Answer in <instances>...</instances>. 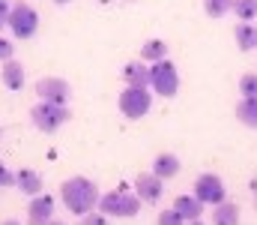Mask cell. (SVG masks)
Wrapping results in <instances>:
<instances>
[{
	"label": "cell",
	"instance_id": "obj_1",
	"mask_svg": "<svg viewBox=\"0 0 257 225\" xmlns=\"http://www.w3.org/2000/svg\"><path fill=\"white\" fill-rule=\"evenodd\" d=\"M99 186L90 180V177H81V174H75V177H69L60 183V201H63V207L69 213H75V216H84V213H90V210H96L99 207Z\"/></svg>",
	"mask_w": 257,
	"mask_h": 225
},
{
	"label": "cell",
	"instance_id": "obj_2",
	"mask_svg": "<svg viewBox=\"0 0 257 225\" xmlns=\"http://www.w3.org/2000/svg\"><path fill=\"white\" fill-rule=\"evenodd\" d=\"M141 198L135 192H126V189H111L105 195H99V213L105 216H120V219H132L141 213Z\"/></svg>",
	"mask_w": 257,
	"mask_h": 225
},
{
	"label": "cell",
	"instance_id": "obj_3",
	"mask_svg": "<svg viewBox=\"0 0 257 225\" xmlns=\"http://www.w3.org/2000/svg\"><path fill=\"white\" fill-rule=\"evenodd\" d=\"M9 30H12V36L15 39H33L36 36V30H39V12L30 6V3H24V0H18V3H12V9H9V24H6Z\"/></svg>",
	"mask_w": 257,
	"mask_h": 225
},
{
	"label": "cell",
	"instance_id": "obj_4",
	"mask_svg": "<svg viewBox=\"0 0 257 225\" xmlns=\"http://www.w3.org/2000/svg\"><path fill=\"white\" fill-rule=\"evenodd\" d=\"M150 87H153L156 96H165V99L177 96V90H180V72H177V63H171L168 57L159 60V63H150Z\"/></svg>",
	"mask_w": 257,
	"mask_h": 225
},
{
	"label": "cell",
	"instance_id": "obj_5",
	"mask_svg": "<svg viewBox=\"0 0 257 225\" xmlns=\"http://www.w3.org/2000/svg\"><path fill=\"white\" fill-rule=\"evenodd\" d=\"M117 105H120V114L126 120H141L153 108V93H150V87H126L120 93Z\"/></svg>",
	"mask_w": 257,
	"mask_h": 225
},
{
	"label": "cell",
	"instance_id": "obj_6",
	"mask_svg": "<svg viewBox=\"0 0 257 225\" xmlns=\"http://www.w3.org/2000/svg\"><path fill=\"white\" fill-rule=\"evenodd\" d=\"M30 120H33V126L39 129V132H57L60 126H66V120H69V108L66 105H54V102H36L33 108H30Z\"/></svg>",
	"mask_w": 257,
	"mask_h": 225
},
{
	"label": "cell",
	"instance_id": "obj_7",
	"mask_svg": "<svg viewBox=\"0 0 257 225\" xmlns=\"http://www.w3.org/2000/svg\"><path fill=\"white\" fill-rule=\"evenodd\" d=\"M194 198L200 201V204H221L224 198H227V189H224V180L218 177V174H197V180H194Z\"/></svg>",
	"mask_w": 257,
	"mask_h": 225
},
{
	"label": "cell",
	"instance_id": "obj_8",
	"mask_svg": "<svg viewBox=\"0 0 257 225\" xmlns=\"http://www.w3.org/2000/svg\"><path fill=\"white\" fill-rule=\"evenodd\" d=\"M36 96L39 102H54V105H66L69 96H72V87L66 78H57V75H45L36 81Z\"/></svg>",
	"mask_w": 257,
	"mask_h": 225
},
{
	"label": "cell",
	"instance_id": "obj_9",
	"mask_svg": "<svg viewBox=\"0 0 257 225\" xmlns=\"http://www.w3.org/2000/svg\"><path fill=\"white\" fill-rule=\"evenodd\" d=\"M162 192H165L162 177H156L153 171H144V174L135 177V195H138L144 204H159V201H162Z\"/></svg>",
	"mask_w": 257,
	"mask_h": 225
},
{
	"label": "cell",
	"instance_id": "obj_10",
	"mask_svg": "<svg viewBox=\"0 0 257 225\" xmlns=\"http://www.w3.org/2000/svg\"><path fill=\"white\" fill-rule=\"evenodd\" d=\"M54 219V198L51 195H33L27 204V222L30 225H45Z\"/></svg>",
	"mask_w": 257,
	"mask_h": 225
},
{
	"label": "cell",
	"instance_id": "obj_11",
	"mask_svg": "<svg viewBox=\"0 0 257 225\" xmlns=\"http://www.w3.org/2000/svg\"><path fill=\"white\" fill-rule=\"evenodd\" d=\"M15 186L24 192V195H39L42 192V174L39 171H33V168H18L15 171Z\"/></svg>",
	"mask_w": 257,
	"mask_h": 225
},
{
	"label": "cell",
	"instance_id": "obj_12",
	"mask_svg": "<svg viewBox=\"0 0 257 225\" xmlns=\"http://www.w3.org/2000/svg\"><path fill=\"white\" fill-rule=\"evenodd\" d=\"M0 81H3V87H9V90H21L24 87V81H27V75H24V66L12 57V60H6L3 66H0Z\"/></svg>",
	"mask_w": 257,
	"mask_h": 225
},
{
	"label": "cell",
	"instance_id": "obj_13",
	"mask_svg": "<svg viewBox=\"0 0 257 225\" xmlns=\"http://www.w3.org/2000/svg\"><path fill=\"white\" fill-rule=\"evenodd\" d=\"M123 81L126 87H150V66H144L141 60H132L123 66Z\"/></svg>",
	"mask_w": 257,
	"mask_h": 225
},
{
	"label": "cell",
	"instance_id": "obj_14",
	"mask_svg": "<svg viewBox=\"0 0 257 225\" xmlns=\"http://www.w3.org/2000/svg\"><path fill=\"white\" fill-rule=\"evenodd\" d=\"M180 168H183V165H180L177 153H159V156L153 159V174H156V177H162V180L177 177V171H180Z\"/></svg>",
	"mask_w": 257,
	"mask_h": 225
},
{
	"label": "cell",
	"instance_id": "obj_15",
	"mask_svg": "<svg viewBox=\"0 0 257 225\" xmlns=\"http://www.w3.org/2000/svg\"><path fill=\"white\" fill-rule=\"evenodd\" d=\"M233 39H236V45H239L242 51H254L257 48V24L239 21V24L233 27Z\"/></svg>",
	"mask_w": 257,
	"mask_h": 225
},
{
	"label": "cell",
	"instance_id": "obj_16",
	"mask_svg": "<svg viewBox=\"0 0 257 225\" xmlns=\"http://www.w3.org/2000/svg\"><path fill=\"white\" fill-rule=\"evenodd\" d=\"M174 210H177L186 222H194V219L203 216V204H200L194 195H180V198L174 201Z\"/></svg>",
	"mask_w": 257,
	"mask_h": 225
},
{
	"label": "cell",
	"instance_id": "obj_17",
	"mask_svg": "<svg viewBox=\"0 0 257 225\" xmlns=\"http://www.w3.org/2000/svg\"><path fill=\"white\" fill-rule=\"evenodd\" d=\"M212 225H239V204L233 201H221L212 207Z\"/></svg>",
	"mask_w": 257,
	"mask_h": 225
},
{
	"label": "cell",
	"instance_id": "obj_18",
	"mask_svg": "<svg viewBox=\"0 0 257 225\" xmlns=\"http://www.w3.org/2000/svg\"><path fill=\"white\" fill-rule=\"evenodd\" d=\"M236 120H239L242 126H248V129H257V99L242 96V99L236 102Z\"/></svg>",
	"mask_w": 257,
	"mask_h": 225
},
{
	"label": "cell",
	"instance_id": "obj_19",
	"mask_svg": "<svg viewBox=\"0 0 257 225\" xmlns=\"http://www.w3.org/2000/svg\"><path fill=\"white\" fill-rule=\"evenodd\" d=\"M165 57H168V45H165L162 39H147V42L141 45V60L159 63V60H165Z\"/></svg>",
	"mask_w": 257,
	"mask_h": 225
},
{
	"label": "cell",
	"instance_id": "obj_20",
	"mask_svg": "<svg viewBox=\"0 0 257 225\" xmlns=\"http://www.w3.org/2000/svg\"><path fill=\"white\" fill-rule=\"evenodd\" d=\"M203 12L209 18H224L227 12H233V0H203Z\"/></svg>",
	"mask_w": 257,
	"mask_h": 225
},
{
	"label": "cell",
	"instance_id": "obj_21",
	"mask_svg": "<svg viewBox=\"0 0 257 225\" xmlns=\"http://www.w3.org/2000/svg\"><path fill=\"white\" fill-rule=\"evenodd\" d=\"M233 15L239 21H254L257 18V0H233Z\"/></svg>",
	"mask_w": 257,
	"mask_h": 225
},
{
	"label": "cell",
	"instance_id": "obj_22",
	"mask_svg": "<svg viewBox=\"0 0 257 225\" xmlns=\"http://www.w3.org/2000/svg\"><path fill=\"white\" fill-rule=\"evenodd\" d=\"M239 93H242V96H251V99H257V75L254 72H245L242 78H239Z\"/></svg>",
	"mask_w": 257,
	"mask_h": 225
},
{
	"label": "cell",
	"instance_id": "obj_23",
	"mask_svg": "<svg viewBox=\"0 0 257 225\" xmlns=\"http://www.w3.org/2000/svg\"><path fill=\"white\" fill-rule=\"evenodd\" d=\"M156 225H186V219L171 207V210H162L159 213V219H156Z\"/></svg>",
	"mask_w": 257,
	"mask_h": 225
},
{
	"label": "cell",
	"instance_id": "obj_24",
	"mask_svg": "<svg viewBox=\"0 0 257 225\" xmlns=\"http://www.w3.org/2000/svg\"><path fill=\"white\" fill-rule=\"evenodd\" d=\"M81 225H108V216L99 213V210H90V213L81 216Z\"/></svg>",
	"mask_w": 257,
	"mask_h": 225
},
{
	"label": "cell",
	"instance_id": "obj_25",
	"mask_svg": "<svg viewBox=\"0 0 257 225\" xmlns=\"http://www.w3.org/2000/svg\"><path fill=\"white\" fill-rule=\"evenodd\" d=\"M6 186H15V171H9L6 162H0V189H6Z\"/></svg>",
	"mask_w": 257,
	"mask_h": 225
},
{
	"label": "cell",
	"instance_id": "obj_26",
	"mask_svg": "<svg viewBox=\"0 0 257 225\" xmlns=\"http://www.w3.org/2000/svg\"><path fill=\"white\" fill-rule=\"evenodd\" d=\"M6 60H12V42L0 36V63H6Z\"/></svg>",
	"mask_w": 257,
	"mask_h": 225
},
{
	"label": "cell",
	"instance_id": "obj_27",
	"mask_svg": "<svg viewBox=\"0 0 257 225\" xmlns=\"http://www.w3.org/2000/svg\"><path fill=\"white\" fill-rule=\"evenodd\" d=\"M9 9H12L9 3H0V30H3L6 24H9Z\"/></svg>",
	"mask_w": 257,
	"mask_h": 225
},
{
	"label": "cell",
	"instance_id": "obj_28",
	"mask_svg": "<svg viewBox=\"0 0 257 225\" xmlns=\"http://www.w3.org/2000/svg\"><path fill=\"white\" fill-rule=\"evenodd\" d=\"M251 201H254V210H257V180L251 183Z\"/></svg>",
	"mask_w": 257,
	"mask_h": 225
},
{
	"label": "cell",
	"instance_id": "obj_29",
	"mask_svg": "<svg viewBox=\"0 0 257 225\" xmlns=\"http://www.w3.org/2000/svg\"><path fill=\"white\" fill-rule=\"evenodd\" d=\"M0 225H21L18 219H6V222H0Z\"/></svg>",
	"mask_w": 257,
	"mask_h": 225
},
{
	"label": "cell",
	"instance_id": "obj_30",
	"mask_svg": "<svg viewBox=\"0 0 257 225\" xmlns=\"http://www.w3.org/2000/svg\"><path fill=\"white\" fill-rule=\"evenodd\" d=\"M54 3H57V6H66V3H72V0H54Z\"/></svg>",
	"mask_w": 257,
	"mask_h": 225
},
{
	"label": "cell",
	"instance_id": "obj_31",
	"mask_svg": "<svg viewBox=\"0 0 257 225\" xmlns=\"http://www.w3.org/2000/svg\"><path fill=\"white\" fill-rule=\"evenodd\" d=\"M45 225H66V222H57V219H51V222H45Z\"/></svg>",
	"mask_w": 257,
	"mask_h": 225
},
{
	"label": "cell",
	"instance_id": "obj_32",
	"mask_svg": "<svg viewBox=\"0 0 257 225\" xmlns=\"http://www.w3.org/2000/svg\"><path fill=\"white\" fill-rule=\"evenodd\" d=\"M186 225H203V222H200V219H194V222H186Z\"/></svg>",
	"mask_w": 257,
	"mask_h": 225
},
{
	"label": "cell",
	"instance_id": "obj_33",
	"mask_svg": "<svg viewBox=\"0 0 257 225\" xmlns=\"http://www.w3.org/2000/svg\"><path fill=\"white\" fill-rule=\"evenodd\" d=\"M99 3H111V0H99Z\"/></svg>",
	"mask_w": 257,
	"mask_h": 225
},
{
	"label": "cell",
	"instance_id": "obj_34",
	"mask_svg": "<svg viewBox=\"0 0 257 225\" xmlns=\"http://www.w3.org/2000/svg\"><path fill=\"white\" fill-rule=\"evenodd\" d=\"M0 3H9V0H0Z\"/></svg>",
	"mask_w": 257,
	"mask_h": 225
},
{
	"label": "cell",
	"instance_id": "obj_35",
	"mask_svg": "<svg viewBox=\"0 0 257 225\" xmlns=\"http://www.w3.org/2000/svg\"><path fill=\"white\" fill-rule=\"evenodd\" d=\"M126 3H135V0H126Z\"/></svg>",
	"mask_w": 257,
	"mask_h": 225
}]
</instances>
